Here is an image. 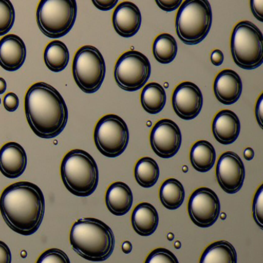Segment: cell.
I'll use <instances>...</instances> for the list:
<instances>
[{
	"mask_svg": "<svg viewBox=\"0 0 263 263\" xmlns=\"http://www.w3.org/2000/svg\"><path fill=\"white\" fill-rule=\"evenodd\" d=\"M151 74L152 65L148 58L136 50L123 53L115 64V81L125 91H137L142 88Z\"/></svg>",
	"mask_w": 263,
	"mask_h": 263,
	"instance_id": "30bf717a",
	"label": "cell"
},
{
	"mask_svg": "<svg viewBox=\"0 0 263 263\" xmlns=\"http://www.w3.org/2000/svg\"><path fill=\"white\" fill-rule=\"evenodd\" d=\"M181 130L172 120H160L151 132V146L160 158H171L175 156L181 148Z\"/></svg>",
	"mask_w": 263,
	"mask_h": 263,
	"instance_id": "7c38bea8",
	"label": "cell"
},
{
	"mask_svg": "<svg viewBox=\"0 0 263 263\" xmlns=\"http://www.w3.org/2000/svg\"><path fill=\"white\" fill-rule=\"evenodd\" d=\"M172 107L181 119H195L201 113L203 107V95L199 87L189 81L177 86L172 95Z\"/></svg>",
	"mask_w": 263,
	"mask_h": 263,
	"instance_id": "5bb4252c",
	"label": "cell"
},
{
	"mask_svg": "<svg viewBox=\"0 0 263 263\" xmlns=\"http://www.w3.org/2000/svg\"><path fill=\"white\" fill-rule=\"evenodd\" d=\"M36 263H70V260L61 249H50L41 254Z\"/></svg>",
	"mask_w": 263,
	"mask_h": 263,
	"instance_id": "4dcf8cb0",
	"label": "cell"
},
{
	"mask_svg": "<svg viewBox=\"0 0 263 263\" xmlns=\"http://www.w3.org/2000/svg\"><path fill=\"white\" fill-rule=\"evenodd\" d=\"M61 175L66 189L78 197L91 195L99 182V171L95 158L81 149L66 154L61 162Z\"/></svg>",
	"mask_w": 263,
	"mask_h": 263,
	"instance_id": "277c9868",
	"label": "cell"
},
{
	"mask_svg": "<svg viewBox=\"0 0 263 263\" xmlns=\"http://www.w3.org/2000/svg\"><path fill=\"white\" fill-rule=\"evenodd\" d=\"M93 5L101 11H109L111 10L112 9L115 8V6L118 4V0H103V1H99V0H93L92 1Z\"/></svg>",
	"mask_w": 263,
	"mask_h": 263,
	"instance_id": "e575fe53",
	"label": "cell"
},
{
	"mask_svg": "<svg viewBox=\"0 0 263 263\" xmlns=\"http://www.w3.org/2000/svg\"><path fill=\"white\" fill-rule=\"evenodd\" d=\"M25 149L16 142H8L0 149V172L8 178L21 177L27 168Z\"/></svg>",
	"mask_w": 263,
	"mask_h": 263,
	"instance_id": "e0dca14e",
	"label": "cell"
},
{
	"mask_svg": "<svg viewBox=\"0 0 263 263\" xmlns=\"http://www.w3.org/2000/svg\"><path fill=\"white\" fill-rule=\"evenodd\" d=\"M72 249L84 259L104 261L115 250V237L112 229L95 218L78 219L70 233Z\"/></svg>",
	"mask_w": 263,
	"mask_h": 263,
	"instance_id": "3957f363",
	"label": "cell"
},
{
	"mask_svg": "<svg viewBox=\"0 0 263 263\" xmlns=\"http://www.w3.org/2000/svg\"><path fill=\"white\" fill-rule=\"evenodd\" d=\"M27 58L24 41L17 35H6L0 41V66L9 72L22 67Z\"/></svg>",
	"mask_w": 263,
	"mask_h": 263,
	"instance_id": "2e32d148",
	"label": "cell"
},
{
	"mask_svg": "<svg viewBox=\"0 0 263 263\" xmlns=\"http://www.w3.org/2000/svg\"><path fill=\"white\" fill-rule=\"evenodd\" d=\"M181 0H156V4L161 10L165 12H172L176 10L182 4Z\"/></svg>",
	"mask_w": 263,
	"mask_h": 263,
	"instance_id": "836d02e7",
	"label": "cell"
},
{
	"mask_svg": "<svg viewBox=\"0 0 263 263\" xmlns=\"http://www.w3.org/2000/svg\"><path fill=\"white\" fill-rule=\"evenodd\" d=\"M187 210L191 220L195 226L200 228L211 227L219 218L221 212L219 198L212 189L199 187L191 195Z\"/></svg>",
	"mask_w": 263,
	"mask_h": 263,
	"instance_id": "8fae6325",
	"label": "cell"
},
{
	"mask_svg": "<svg viewBox=\"0 0 263 263\" xmlns=\"http://www.w3.org/2000/svg\"><path fill=\"white\" fill-rule=\"evenodd\" d=\"M15 9L10 0H0V36L7 35L15 23Z\"/></svg>",
	"mask_w": 263,
	"mask_h": 263,
	"instance_id": "f1b7e54d",
	"label": "cell"
},
{
	"mask_svg": "<svg viewBox=\"0 0 263 263\" xmlns=\"http://www.w3.org/2000/svg\"><path fill=\"white\" fill-rule=\"evenodd\" d=\"M241 124L239 118L232 110H222L215 115L212 121V133L220 144L229 145L239 136Z\"/></svg>",
	"mask_w": 263,
	"mask_h": 263,
	"instance_id": "d6986e66",
	"label": "cell"
},
{
	"mask_svg": "<svg viewBox=\"0 0 263 263\" xmlns=\"http://www.w3.org/2000/svg\"><path fill=\"white\" fill-rule=\"evenodd\" d=\"M159 223L158 211L150 203L138 204L132 215L134 230L141 236H150L155 233Z\"/></svg>",
	"mask_w": 263,
	"mask_h": 263,
	"instance_id": "44dd1931",
	"label": "cell"
},
{
	"mask_svg": "<svg viewBox=\"0 0 263 263\" xmlns=\"http://www.w3.org/2000/svg\"><path fill=\"white\" fill-rule=\"evenodd\" d=\"M262 104H263V93H261L258 101H257L256 106H255V117H256L257 122L261 129L263 128L262 120Z\"/></svg>",
	"mask_w": 263,
	"mask_h": 263,
	"instance_id": "74e56055",
	"label": "cell"
},
{
	"mask_svg": "<svg viewBox=\"0 0 263 263\" xmlns=\"http://www.w3.org/2000/svg\"><path fill=\"white\" fill-rule=\"evenodd\" d=\"M0 263H12V253L9 246L0 241Z\"/></svg>",
	"mask_w": 263,
	"mask_h": 263,
	"instance_id": "d590c367",
	"label": "cell"
},
{
	"mask_svg": "<svg viewBox=\"0 0 263 263\" xmlns=\"http://www.w3.org/2000/svg\"><path fill=\"white\" fill-rule=\"evenodd\" d=\"M212 25V10L209 1L186 0L175 19L178 38L186 45H197L205 39Z\"/></svg>",
	"mask_w": 263,
	"mask_h": 263,
	"instance_id": "5b68a950",
	"label": "cell"
},
{
	"mask_svg": "<svg viewBox=\"0 0 263 263\" xmlns=\"http://www.w3.org/2000/svg\"><path fill=\"white\" fill-rule=\"evenodd\" d=\"M144 263H179L176 255L168 249L158 248L152 251Z\"/></svg>",
	"mask_w": 263,
	"mask_h": 263,
	"instance_id": "f546056e",
	"label": "cell"
},
{
	"mask_svg": "<svg viewBox=\"0 0 263 263\" xmlns=\"http://www.w3.org/2000/svg\"><path fill=\"white\" fill-rule=\"evenodd\" d=\"M214 93L217 100L224 105L236 103L242 93V82L238 73L230 69L221 70L215 78Z\"/></svg>",
	"mask_w": 263,
	"mask_h": 263,
	"instance_id": "ac0fdd59",
	"label": "cell"
},
{
	"mask_svg": "<svg viewBox=\"0 0 263 263\" xmlns=\"http://www.w3.org/2000/svg\"><path fill=\"white\" fill-rule=\"evenodd\" d=\"M160 200L161 204L168 210H176L184 202L185 192L181 181L175 178H168L160 187Z\"/></svg>",
	"mask_w": 263,
	"mask_h": 263,
	"instance_id": "484cf974",
	"label": "cell"
},
{
	"mask_svg": "<svg viewBox=\"0 0 263 263\" xmlns=\"http://www.w3.org/2000/svg\"><path fill=\"white\" fill-rule=\"evenodd\" d=\"M77 15L75 0H41L36 10V22L46 36L58 39L72 30Z\"/></svg>",
	"mask_w": 263,
	"mask_h": 263,
	"instance_id": "52a82bcc",
	"label": "cell"
},
{
	"mask_svg": "<svg viewBox=\"0 0 263 263\" xmlns=\"http://www.w3.org/2000/svg\"><path fill=\"white\" fill-rule=\"evenodd\" d=\"M254 155H255V153H254L253 149L252 147H247L244 151V157L247 161H251V160L253 159Z\"/></svg>",
	"mask_w": 263,
	"mask_h": 263,
	"instance_id": "ab89813d",
	"label": "cell"
},
{
	"mask_svg": "<svg viewBox=\"0 0 263 263\" xmlns=\"http://www.w3.org/2000/svg\"><path fill=\"white\" fill-rule=\"evenodd\" d=\"M245 177V165L237 154L226 152L220 156L216 165V178L224 192L235 194L239 192L244 184Z\"/></svg>",
	"mask_w": 263,
	"mask_h": 263,
	"instance_id": "4fadbf2b",
	"label": "cell"
},
{
	"mask_svg": "<svg viewBox=\"0 0 263 263\" xmlns=\"http://www.w3.org/2000/svg\"><path fill=\"white\" fill-rule=\"evenodd\" d=\"M93 139L97 148L103 155L117 158L125 152L128 145V127L121 117L105 115L95 126Z\"/></svg>",
	"mask_w": 263,
	"mask_h": 263,
	"instance_id": "9c48e42d",
	"label": "cell"
},
{
	"mask_svg": "<svg viewBox=\"0 0 263 263\" xmlns=\"http://www.w3.org/2000/svg\"><path fill=\"white\" fill-rule=\"evenodd\" d=\"M160 175L158 163L150 157H144L137 162L135 167V178L138 184L144 189L153 187Z\"/></svg>",
	"mask_w": 263,
	"mask_h": 263,
	"instance_id": "4316f807",
	"label": "cell"
},
{
	"mask_svg": "<svg viewBox=\"0 0 263 263\" xmlns=\"http://www.w3.org/2000/svg\"><path fill=\"white\" fill-rule=\"evenodd\" d=\"M26 116L35 135L44 139L56 138L68 121L69 112L62 95L44 82L33 84L24 99Z\"/></svg>",
	"mask_w": 263,
	"mask_h": 263,
	"instance_id": "7a4b0ae2",
	"label": "cell"
},
{
	"mask_svg": "<svg viewBox=\"0 0 263 263\" xmlns=\"http://www.w3.org/2000/svg\"><path fill=\"white\" fill-rule=\"evenodd\" d=\"M199 263H238L236 250L229 241H215L204 249Z\"/></svg>",
	"mask_w": 263,
	"mask_h": 263,
	"instance_id": "603a6c76",
	"label": "cell"
},
{
	"mask_svg": "<svg viewBox=\"0 0 263 263\" xmlns=\"http://www.w3.org/2000/svg\"><path fill=\"white\" fill-rule=\"evenodd\" d=\"M139 8L132 2H123L118 6L112 16L114 28L118 35L124 38L135 36L141 26Z\"/></svg>",
	"mask_w": 263,
	"mask_h": 263,
	"instance_id": "9a60e30c",
	"label": "cell"
},
{
	"mask_svg": "<svg viewBox=\"0 0 263 263\" xmlns=\"http://www.w3.org/2000/svg\"><path fill=\"white\" fill-rule=\"evenodd\" d=\"M251 10L252 14L260 22H263V1H251L250 2Z\"/></svg>",
	"mask_w": 263,
	"mask_h": 263,
	"instance_id": "8d00e7d4",
	"label": "cell"
},
{
	"mask_svg": "<svg viewBox=\"0 0 263 263\" xmlns=\"http://www.w3.org/2000/svg\"><path fill=\"white\" fill-rule=\"evenodd\" d=\"M7 89V84L5 80L3 78H0V95H4Z\"/></svg>",
	"mask_w": 263,
	"mask_h": 263,
	"instance_id": "b9f144b4",
	"label": "cell"
},
{
	"mask_svg": "<svg viewBox=\"0 0 263 263\" xmlns=\"http://www.w3.org/2000/svg\"><path fill=\"white\" fill-rule=\"evenodd\" d=\"M44 63L50 71L59 73L68 65L70 52L62 41H51L44 50Z\"/></svg>",
	"mask_w": 263,
	"mask_h": 263,
	"instance_id": "cb8c5ba5",
	"label": "cell"
},
{
	"mask_svg": "<svg viewBox=\"0 0 263 263\" xmlns=\"http://www.w3.org/2000/svg\"><path fill=\"white\" fill-rule=\"evenodd\" d=\"M0 104H1V98H0Z\"/></svg>",
	"mask_w": 263,
	"mask_h": 263,
	"instance_id": "7bdbcfd3",
	"label": "cell"
},
{
	"mask_svg": "<svg viewBox=\"0 0 263 263\" xmlns=\"http://www.w3.org/2000/svg\"><path fill=\"white\" fill-rule=\"evenodd\" d=\"M252 215L255 223L263 229V184L257 190L252 203Z\"/></svg>",
	"mask_w": 263,
	"mask_h": 263,
	"instance_id": "1f68e13d",
	"label": "cell"
},
{
	"mask_svg": "<svg viewBox=\"0 0 263 263\" xmlns=\"http://www.w3.org/2000/svg\"><path fill=\"white\" fill-rule=\"evenodd\" d=\"M122 251L125 254L130 253L132 251V244L129 241H124L122 245Z\"/></svg>",
	"mask_w": 263,
	"mask_h": 263,
	"instance_id": "60d3db41",
	"label": "cell"
},
{
	"mask_svg": "<svg viewBox=\"0 0 263 263\" xmlns=\"http://www.w3.org/2000/svg\"><path fill=\"white\" fill-rule=\"evenodd\" d=\"M234 62L244 70H255L263 63V36L261 30L249 21H241L234 27L231 37Z\"/></svg>",
	"mask_w": 263,
	"mask_h": 263,
	"instance_id": "8992f818",
	"label": "cell"
},
{
	"mask_svg": "<svg viewBox=\"0 0 263 263\" xmlns=\"http://www.w3.org/2000/svg\"><path fill=\"white\" fill-rule=\"evenodd\" d=\"M20 100L17 95L13 92L7 93L4 98V105L6 110L9 112H14L19 107Z\"/></svg>",
	"mask_w": 263,
	"mask_h": 263,
	"instance_id": "d6a6232c",
	"label": "cell"
},
{
	"mask_svg": "<svg viewBox=\"0 0 263 263\" xmlns=\"http://www.w3.org/2000/svg\"><path fill=\"white\" fill-rule=\"evenodd\" d=\"M105 201L107 209L113 215L123 216L132 209L133 193L126 183L117 181L107 189Z\"/></svg>",
	"mask_w": 263,
	"mask_h": 263,
	"instance_id": "ffe728a7",
	"label": "cell"
},
{
	"mask_svg": "<svg viewBox=\"0 0 263 263\" xmlns=\"http://www.w3.org/2000/svg\"><path fill=\"white\" fill-rule=\"evenodd\" d=\"M165 90L158 83L146 84L141 95V103L144 110L150 115L160 113L166 104Z\"/></svg>",
	"mask_w": 263,
	"mask_h": 263,
	"instance_id": "d4e9b609",
	"label": "cell"
},
{
	"mask_svg": "<svg viewBox=\"0 0 263 263\" xmlns=\"http://www.w3.org/2000/svg\"><path fill=\"white\" fill-rule=\"evenodd\" d=\"M152 50L154 57L158 62L168 64L176 58L178 44L173 36L168 33H162L155 38Z\"/></svg>",
	"mask_w": 263,
	"mask_h": 263,
	"instance_id": "83f0119b",
	"label": "cell"
},
{
	"mask_svg": "<svg viewBox=\"0 0 263 263\" xmlns=\"http://www.w3.org/2000/svg\"><path fill=\"white\" fill-rule=\"evenodd\" d=\"M0 212L12 230L27 236L33 235L37 232L44 220V193L41 187L33 183H13L1 194Z\"/></svg>",
	"mask_w": 263,
	"mask_h": 263,
	"instance_id": "6da1fadb",
	"label": "cell"
},
{
	"mask_svg": "<svg viewBox=\"0 0 263 263\" xmlns=\"http://www.w3.org/2000/svg\"><path fill=\"white\" fill-rule=\"evenodd\" d=\"M190 161L192 167L197 172L201 173L209 172L216 161L215 147L205 140L197 141L191 149Z\"/></svg>",
	"mask_w": 263,
	"mask_h": 263,
	"instance_id": "7402d4cb",
	"label": "cell"
},
{
	"mask_svg": "<svg viewBox=\"0 0 263 263\" xmlns=\"http://www.w3.org/2000/svg\"><path fill=\"white\" fill-rule=\"evenodd\" d=\"M211 61L215 67H219L224 61V54L220 50H215L211 53Z\"/></svg>",
	"mask_w": 263,
	"mask_h": 263,
	"instance_id": "f35d334b",
	"label": "cell"
},
{
	"mask_svg": "<svg viewBox=\"0 0 263 263\" xmlns=\"http://www.w3.org/2000/svg\"><path fill=\"white\" fill-rule=\"evenodd\" d=\"M72 70L75 82L83 92L96 93L105 78V61L96 47L84 46L75 53Z\"/></svg>",
	"mask_w": 263,
	"mask_h": 263,
	"instance_id": "ba28073f",
	"label": "cell"
}]
</instances>
